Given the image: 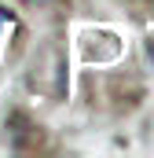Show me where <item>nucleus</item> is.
<instances>
[{
	"instance_id": "1",
	"label": "nucleus",
	"mask_w": 154,
	"mask_h": 158,
	"mask_svg": "<svg viewBox=\"0 0 154 158\" xmlns=\"http://www.w3.org/2000/svg\"><path fill=\"white\" fill-rule=\"evenodd\" d=\"M11 22H15V15H11L7 7H0V33H4V26H11Z\"/></svg>"
}]
</instances>
